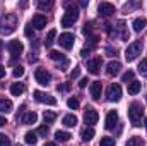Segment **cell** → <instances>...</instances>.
<instances>
[{
    "label": "cell",
    "mask_w": 147,
    "mask_h": 146,
    "mask_svg": "<svg viewBox=\"0 0 147 146\" xmlns=\"http://www.w3.org/2000/svg\"><path fill=\"white\" fill-rule=\"evenodd\" d=\"M77 19H79V9H77V5L69 3L67 9H65V14L62 17V26L63 28H70V26H74V23Z\"/></svg>",
    "instance_id": "6da1fadb"
},
{
    "label": "cell",
    "mask_w": 147,
    "mask_h": 146,
    "mask_svg": "<svg viewBox=\"0 0 147 146\" xmlns=\"http://www.w3.org/2000/svg\"><path fill=\"white\" fill-rule=\"evenodd\" d=\"M142 48H144V43H142L140 40L132 41V43L127 46V50H125V59H127V62H134V60L142 53Z\"/></svg>",
    "instance_id": "7a4b0ae2"
},
{
    "label": "cell",
    "mask_w": 147,
    "mask_h": 146,
    "mask_svg": "<svg viewBox=\"0 0 147 146\" xmlns=\"http://www.w3.org/2000/svg\"><path fill=\"white\" fill-rule=\"evenodd\" d=\"M142 113H144V107L137 102H134L130 107H128V119L134 126H140V120H142Z\"/></svg>",
    "instance_id": "3957f363"
},
{
    "label": "cell",
    "mask_w": 147,
    "mask_h": 146,
    "mask_svg": "<svg viewBox=\"0 0 147 146\" xmlns=\"http://www.w3.org/2000/svg\"><path fill=\"white\" fill-rule=\"evenodd\" d=\"M16 31V17L14 16H5L0 19V33L2 35H10Z\"/></svg>",
    "instance_id": "277c9868"
},
{
    "label": "cell",
    "mask_w": 147,
    "mask_h": 146,
    "mask_svg": "<svg viewBox=\"0 0 147 146\" xmlns=\"http://www.w3.org/2000/svg\"><path fill=\"white\" fill-rule=\"evenodd\" d=\"M98 120H99V113L92 108V107H87L86 112H84V122H86L89 127H92Z\"/></svg>",
    "instance_id": "5b68a950"
},
{
    "label": "cell",
    "mask_w": 147,
    "mask_h": 146,
    "mask_svg": "<svg viewBox=\"0 0 147 146\" xmlns=\"http://www.w3.org/2000/svg\"><path fill=\"white\" fill-rule=\"evenodd\" d=\"M58 43H60V46H62V48L70 50V48H74L75 36H74L72 33H62V35H60V38H58Z\"/></svg>",
    "instance_id": "8992f818"
},
{
    "label": "cell",
    "mask_w": 147,
    "mask_h": 146,
    "mask_svg": "<svg viewBox=\"0 0 147 146\" xmlns=\"http://www.w3.org/2000/svg\"><path fill=\"white\" fill-rule=\"evenodd\" d=\"M33 95H34V100L39 102V103H46V105H51V107L57 105V100H55L51 95H48V93H43V91H38L36 89Z\"/></svg>",
    "instance_id": "52a82bcc"
},
{
    "label": "cell",
    "mask_w": 147,
    "mask_h": 146,
    "mask_svg": "<svg viewBox=\"0 0 147 146\" xmlns=\"http://www.w3.org/2000/svg\"><path fill=\"white\" fill-rule=\"evenodd\" d=\"M34 77H36V81L41 86H48L50 81H51V74L48 72L46 69H36L34 71Z\"/></svg>",
    "instance_id": "ba28073f"
},
{
    "label": "cell",
    "mask_w": 147,
    "mask_h": 146,
    "mask_svg": "<svg viewBox=\"0 0 147 146\" xmlns=\"http://www.w3.org/2000/svg\"><path fill=\"white\" fill-rule=\"evenodd\" d=\"M98 12H99V16H103V17H110V16H113V14L116 12V9H115V5L110 3V2H101V3L98 5Z\"/></svg>",
    "instance_id": "9c48e42d"
},
{
    "label": "cell",
    "mask_w": 147,
    "mask_h": 146,
    "mask_svg": "<svg viewBox=\"0 0 147 146\" xmlns=\"http://www.w3.org/2000/svg\"><path fill=\"white\" fill-rule=\"evenodd\" d=\"M106 98H108V102H118L121 98V86L120 84H111L108 88Z\"/></svg>",
    "instance_id": "30bf717a"
},
{
    "label": "cell",
    "mask_w": 147,
    "mask_h": 146,
    "mask_svg": "<svg viewBox=\"0 0 147 146\" xmlns=\"http://www.w3.org/2000/svg\"><path fill=\"white\" fill-rule=\"evenodd\" d=\"M7 48H9V52H10L12 57H19V55L24 52V46H22V43H21L19 40L9 41V43H7Z\"/></svg>",
    "instance_id": "8fae6325"
},
{
    "label": "cell",
    "mask_w": 147,
    "mask_h": 146,
    "mask_svg": "<svg viewBox=\"0 0 147 146\" xmlns=\"http://www.w3.org/2000/svg\"><path fill=\"white\" fill-rule=\"evenodd\" d=\"M101 64H103L101 57H94V59L87 60V71H89L91 74H99V69H101Z\"/></svg>",
    "instance_id": "7c38bea8"
},
{
    "label": "cell",
    "mask_w": 147,
    "mask_h": 146,
    "mask_svg": "<svg viewBox=\"0 0 147 146\" xmlns=\"http://www.w3.org/2000/svg\"><path fill=\"white\" fill-rule=\"evenodd\" d=\"M118 124V113L115 112V110H111L108 112V115H106V120H105V127L111 131V129H115V126Z\"/></svg>",
    "instance_id": "4fadbf2b"
},
{
    "label": "cell",
    "mask_w": 147,
    "mask_h": 146,
    "mask_svg": "<svg viewBox=\"0 0 147 146\" xmlns=\"http://www.w3.org/2000/svg\"><path fill=\"white\" fill-rule=\"evenodd\" d=\"M89 91H91V96H92L94 100H99V98H101V93H103V84H101V81L91 83Z\"/></svg>",
    "instance_id": "5bb4252c"
},
{
    "label": "cell",
    "mask_w": 147,
    "mask_h": 146,
    "mask_svg": "<svg viewBox=\"0 0 147 146\" xmlns=\"http://www.w3.org/2000/svg\"><path fill=\"white\" fill-rule=\"evenodd\" d=\"M31 24H33V28H36V29L46 28V16H45V14H36V16H33Z\"/></svg>",
    "instance_id": "9a60e30c"
},
{
    "label": "cell",
    "mask_w": 147,
    "mask_h": 146,
    "mask_svg": "<svg viewBox=\"0 0 147 146\" xmlns=\"http://www.w3.org/2000/svg\"><path fill=\"white\" fill-rule=\"evenodd\" d=\"M120 69H121V64L118 60H111V62H108V65H106L108 76H118L120 74Z\"/></svg>",
    "instance_id": "2e32d148"
},
{
    "label": "cell",
    "mask_w": 147,
    "mask_h": 146,
    "mask_svg": "<svg viewBox=\"0 0 147 146\" xmlns=\"http://www.w3.org/2000/svg\"><path fill=\"white\" fill-rule=\"evenodd\" d=\"M36 120H38L36 112H28V113L22 115V119H21V122L26 124V126H29V124H36Z\"/></svg>",
    "instance_id": "e0dca14e"
},
{
    "label": "cell",
    "mask_w": 147,
    "mask_h": 146,
    "mask_svg": "<svg viewBox=\"0 0 147 146\" xmlns=\"http://www.w3.org/2000/svg\"><path fill=\"white\" fill-rule=\"evenodd\" d=\"M24 89H26V86H24L22 83H14V84L10 86V93H12L14 96H21V95L24 93Z\"/></svg>",
    "instance_id": "ac0fdd59"
},
{
    "label": "cell",
    "mask_w": 147,
    "mask_h": 146,
    "mask_svg": "<svg viewBox=\"0 0 147 146\" xmlns=\"http://www.w3.org/2000/svg\"><path fill=\"white\" fill-rule=\"evenodd\" d=\"M147 26V21L144 17H137L135 21H134V24H132V28H134V31H137V33H140L144 28Z\"/></svg>",
    "instance_id": "d6986e66"
},
{
    "label": "cell",
    "mask_w": 147,
    "mask_h": 146,
    "mask_svg": "<svg viewBox=\"0 0 147 146\" xmlns=\"http://www.w3.org/2000/svg\"><path fill=\"white\" fill-rule=\"evenodd\" d=\"M94 134H96V132H94L92 127H84V129L80 131V138H82L84 141H91V139L94 138Z\"/></svg>",
    "instance_id": "ffe728a7"
},
{
    "label": "cell",
    "mask_w": 147,
    "mask_h": 146,
    "mask_svg": "<svg viewBox=\"0 0 147 146\" xmlns=\"http://www.w3.org/2000/svg\"><path fill=\"white\" fill-rule=\"evenodd\" d=\"M12 108H14V105H12V102L10 100H0V112L2 113H9V112H12Z\"/></svg>",
    "instance_id": "44dd1931"
},
{
    "label": "cell",
    "mask_w": 147,
    "mask_h": 146,
    "mask_svg": "<svg viewBox=\"0 0 147 146\" xmlns=\"http://www.w3.org/2000/svg\"><path fill=\"white\" fill-rule=\"evenodd\" d=\"M55 36H57V31H55V29H50L48 35H46V38H45V41H43L46 48H50V46L55 43Z\"/></svg>",
    "instance_id": "7402d4cb"
},
{
    "label": "cell",
    "mask_w": 147,
    "mask_h": 146,
    "mask_svg": "<svg viewBox=\"0 0 147 146\" xmlns=\"http://www.w3.org/2000/svg\"><path fill=\"white\" fill-rule=\"evenodd\" d=\"M140 89H142V83H139V81H135V79L128 84V93H130V95H137Z\"/></svg>",
    "instance_id": "603a6c76"
},
{
    "label": "cell",
    "mask_w": 147,
    "mask_h": 146,
    "mask_svg": "<svg viewBox=\"0 0 147 146\" xmlns=\"http://www.w3.org/2000/svg\"><path fill=\"white\" fill-rule=\"evenodd\" d=\"M70 138H72V136H70L67 131H57V132H55V139L60 141V143H67Z\"/></svg>",
    "instance_id": "cb8c5ba5"
},
{
    "label": "cell",
    "mask_w": 147,
    "mask_h": 146,
    "mask_svg": "<svg viewBox=\"0 0 147 146\" xmlns=\"http://www.w3.org/2000/svg\"><path fill=\"white\" fill-rule=\"evenodd\" d=\"M63 126H67V127H74V126H77V117L74 115V113H69V115H65L63 117Z\"/></svg>",
    "instance_id": "d4e9b609"
},
{
    "label": "cell",
    "mask_w": 147,
    "mask_h": 146,
    "mask_svg": "<svg viewBox=\"0 0 147 146\" xmlns=\"http://www.w3.org/2000/svg\"><path fill=\"white\" fill-rule=\"evenodd\" d=\"M50 59H51V60H55V62H67L65 55H63V53H60V52H57V50H51V52H50Z\"/></svg>",
    "instance_id": "484cf974"
},
{
    "label": "cell",
    "mask_w": 147,
    "mask_h": 146,
    "mask_svg": "<svg viewBox=\"0 0 147 146\" xmlns=\"http://www.w3.org/2000/svg\"><path fill=\"white\" fill-rule=\"evenodd\" d=\"M125 146H144V141H142V138L134 136V138H130V139L127 141V145Z\"/></svg>",
    "instance_id": "4316f807"
},
{
    "label": "cell",
    "mask_w": 147,
    "mask_h": 146,
    "mask_svg": "<svg viewBox=\"0 0 147 146\" xmlns=\"http://www.w3.org/2000/svg\"><path fill=\"white\" fill-rule=\"evenodd\" d=\"M24 139H26V143H28V145H36L38 143V138H36V134H34V132H26V134H24Z\"/></svg>",
    "instance_id": "83f0119b"
},
{
    "label": "cell",
    "mask_w": 147,
    "mask_h": 146,
    "mask_svg": "<svg viewBox=\"0 0 147 146\" xmlns=\"http://www.w3.org/2000/svg\"><path fill=\"white\" fill-rule=\"evenodd\" d=\"M134 77H135V72H134V71H128V72H125L121 76V81L127 83V84H130V83L134 81Z\"/></svg>",
    "instance_id": "f1b7e54d"
},
{
    "label": "cell",
    "mask_w": 147,
    "mask_h": 146,
    "mask_svg": "<svg viewBox=\"0 0 147 146\" xmlns=\"http://www.w3.org/2000/svg\"><path fill=\"white\" fill-rule=\"evenodd\" d=\"M45 122L46 124H51V122H55V119H57V113L55 112H45Z\"/></svg>",
    "instance_id": "f546056e"
},
{
    "label": "cell",
    "mask_w": 147,
    "mask_h": 146,
    "mask_svg": "<svg viewBox=\"0 0 147 146\" xmlns=\"http://www.w3.org/2000/svg\"><path fill=\"white\" fill-rule=\"evenodd\" d=\"M99 146H115V138H110V136L101 138V143H99Z\"/></svg>",
    "instance_id": "4dcf8cb0"
},
{
    "label": "cell",
    "mask_w": 147,
    "mask_h": 146,
    "mask_svg": "<svg viewBox=\"0 0 147 146\" xmlns=\"http://www.w3.org/2000/svg\"><path fill=\"white\" fill-rule=\"evenodd\" d=\"M139 72L142 76H147V59H144L140 64H139Z\"/></svg>",
    "instance_id": "1f68e13d"
},
{
    "label": "cell",
    "mask_w": 147,
    "mask_h": 146,
    "mask_svg": "<svg viewBox=\"0 0 147 146\" xmlns=\"http://www.w3.org/2000/svg\"><path fill=\"white\" fill-rule=\"evenodd\" d=\"M67 105H69V108L77 110L79 108V100H75V98H69V100H67Z\"/></svg>",
    "instance_id": "d6a6232c"
},
{
    "label": "cell",
    "mask_w": 147,
    "mask_h": 146,
    "mask_svg": "<svg viewBox=\"0 0 147 146\" xmlns=\"http://www.w3.org/2000/svg\"><path fill=\"white\" fill-rule=\"evenodd\" d=\"M14 77L17 79V77H21V76H24V67L22 65H17V67H14Z\"/></svg>",
    "instance_id": "836d02e7"
},
{
    "label": "cell",
    "mask_w": 147,
    "mask_h": 146,
    "mask_svg": "<svg viewBox=\"0 0 147 146\" xmlns=\"http://www.w3.org/2000/svg\"><path fill=\"white\" fill-rule=\"evenodd\" d=\"M48 132H50V129H48V126H41V127H38V134H39V136H43V138H46V136H48Z\"/></svg>",
    "instance_id": "e575fe53"
},
{
    "label": "cell",
    "mask_w": 147,
    "mask_h": 146,
    "mask_svg": "<svg viewBox=\"0 0 147 146\" xmlns=\"http://www.w3.org/2000/svg\"><path fill=\"white\" fill-rule=\"evenodd\" d=\"M0 146H10V139L5 134H0Z\"/></svg>",
    "instance_id": "d590c367"
},
{
    "label": "cell",
    "mask_w": 147,
    "mask_h": 146,
    "mask_svg": "<svg viewBox=\"0 0 147 146\" xmlns=\"http://www.w3.org/2000/svg\"><path fill=\"white\" fill-rule=\"evenodd\" d=\"M24 35H26L28 38H33V36H34V31H33L31 24H28V26H26V29H24Z\"/></svg>",
    "instance_id": "8d00e7d4"
},
{
    "label": "cell",
    "mask_w": 147,
    "mask_h": 146,
    "mask_svg": "<svg viewBox=\"0 0 147 146\" xmlns=\"http://www.w3.org/2000/svg\"><path fill=\"white\" fill-rule=\"evenodd\" d=\"M79 74H80V67H75L72 72H70V79H77V77H79Z\"/></svg>",
    "instance_id": "74e56055"
},
{
    "label": "cell",
    "mask_w": 147,
    "mask_h": 146,
    "mask_svg": "<svg viewBox=\"0 0 147 146\" xmlns=\"http://www.w3.org/2000/svg\"><path fill=\"white\" fill-rule=\"evenodd\" d=\"M38 5H39V9H50L53 3H51V2H39Z\"/></svg>",
    "instance_id": "f35d334b"
},
{
    "label": "cell",
    "mask_w": 147,
    "mask_h": 146,
    "mask_svg": "<svg viewBox=\"0 0 147 146\" xmlns=\"http://www.w3.org/2000/svg\"><path fill=\"white\" fill-rule=\"evenodd\" d=\"M82 31H84V35H91V31H92V24H86Z\"/></svg>",
    "instance_id": "ab89813d"
},
{
    "label": "cell",
    "mask_w": 147,
    "mask_h": 146,
    "mask_svg": "<svg viewBox=\"0 0 147 146\" xmlns=\"http://www.w3.org/2000/svg\"><path fill=\"white\" fill-rule=\"evenodd\" d=\"M87 83H89V81H87V77H84V79H80L79 86H80V88H86V86H87Z\"/></svg>",
    "instance_id": "60d3db41"
},
{
    "label": "cell",
    "mask_w": 147,
    "mask_h": 146,
    "mask_svg": "<svg viewBox=\"0 0 147 146\" xmlns=\"http://www.w3.org/2000/svg\"><path fill=\"white\" fill-rule=\"evenodd\" d=\"M3 76H5V67H3V65H0V79H2Z\"/></svg>",
    "instance_id": "b9f144b4"
},
{
    "label": "cell",
    "mask_w": 147,
    "mask_h": 146,
    "mask_svg": "<svg viewBox=\"0 0 147 146\" xmlns=\"http://www.w3.org/2000/svg\"><path fill=\"white\" fill-rule=\"evenodd\" d=\"M5 124H7V120H5V117H0V127H2V126H5Z\"/></svg>",
    "instance_id": "7bdbcfd3"
},
{
    "label": "cell",
    "mask_w": 147,
    "mask_h": 146,
    "mask_svg": "<svg viewBox=\"0 0 147 146\" xmlns=\"http://www.w3.org/2000/svg\"><path fill=\"white\" fill-rule=\"evenodd\" d=\"M45 146H57L55 143H45Z\"/></svg>",
    "instance_id": "ee69618b"
},
{
    "label": "cell",
    "mask_w": 147,
    "mask_h": 146,
    "mask_svg": "<svg viewBox=\"0 0 147 146\" xmlns=\"http://www.w3.org/2000/svg\"><path fill=\"white\" fill-rule=\"evenodd\" d=\"M146 131H147V117H146Z\"/></svg>",
    "instance_id": "f6af8a7d"
},
{
    "label": "cell",
    "mask_w": 147,
    "mask_h": 146,
    "mask_svg": "<svg viewBox=\"0 0 147 146\" xmlns=\"http://www.w3.org/2000/svg\"><path fill=\"white\" fill-rule=\"evenodd\" d=\"M0 50H2V41H0Z\"/></svg>",
    "instance_id": "bcb514c9"
}]
</instances>
